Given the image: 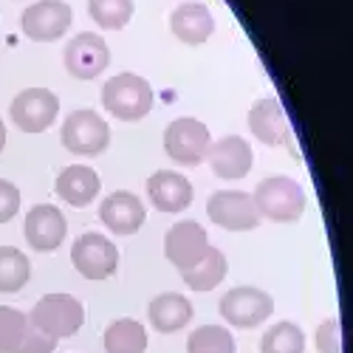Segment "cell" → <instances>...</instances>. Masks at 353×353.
I'll use <instances>...</instances> for the list:
<instances>
[{"label":"cell","mask_w":353,"mask_h":353,"mask_svg":"<svg viewBox=\"0 0 353 353\" xmlns=\"http://www.w3.org/2000/svg\"><path fill=\"white\" fill-rule=\"evenodd\" d=\"M156 94H153V85L147 82L139 74H116L105 82L102 88V105L110 116L122 122H139L144 119L147 113L153 110Z\"/></svg>","instance_id":"cell-1"},{"label":"cell","mask_w":353,"mask_h":353,"mask_svg":"<svg viewBox=\"0 0 353 353\" xmlns=\"http://www.w3.org/2000/svg\"><path fill=\"white\" fill-rule=\"evenodd\" d=\"M252 201L260 212V218H269L274 223H294L300 221L308 198L303 192V187L288 179V175H272V179H263L257 184V190L252 192Z\"/></svg>","instance_id":"cell-2"},{"label":"cell","mask_w":353,"mask_h":353,"mask_svg":"<svg viewBox=\"0 0 353 353\" xmlns=\"http://www.w3.org/2000/svg\"><path fill=\"white\" fill-rule=\"evenodd\" d=\"M60 141L74 156H99L110 144V128L102 116L91 108H79L65 116Z\"/></svg>","instance_id":"cell-3"},{"label":"cell","mask_w":353,"mask_h":353,"mask_svg":"<svg viewBox=\"0 0 353 353\" xmlns=\"http://www.w3.org/2000/svg\"><path fill=\"white\" fill-rule=\"evenodd\" d=\"M210 144V128L201 119H192V116H181V119L170 122L164 130V150L181 167H198L201 161H207Z\"/></svg>","instance_id":"cell-4"},{"label":"cell","mask_w":353,"mask_h":353,"mask_svg":"<svg viewBox=\"0 0 353 353\" xmlns=\"http://www.w3.org/2000/svg\"><path fill=\"white\" fill-rule=\"evenodd\" d=\"M28 322H32L34 328L51 334L54 339H68L82 328L85 308L77 297H71V294H46V297H40V303L32 308Z\"/></svg>","instance_id":"cell-5"},{"label":"cell","mask_w":353,"mask_h":353,"mask_svg":"<svg viewBox=\"0 0 353 353\" xmlns=\"http://www.w3.org/2000/svg\"><path fill=\"white\" fill-rule=\"evenodd\" d=\"M218 311L232 328H257L274 314V300L257 285H238L221 297Z\"/></svg>","instance_id":"cell-6"},{"label":"cell","mask_w":353,"mask_h":353,"mask_svg":"<svg viewBox=\"0 0 353 353\" xmlns=\"http://www.w3.org/2000/svg\"><path fill=\"white\" fill-rule=\"evenodd\" d=\"M71 263L85 280H108L119 269V249L99 232H85L71 246Z\"/></svg>","instance_id":"cell-7"},{"label":"cell","mask_w":353,"mask_h":353,"mask_svg":"<svg viewBox=\"0 0 353 353\" xmlns=\"http://www.w3.org/2000/svg\"><path fill=\"white\" fill-rule=\"evenodd\" d=\"M71 20H74V12L65 0H37V3H32L20 14V28L34 43H54L65 37Z\"/></svg>","instance_id":"cell-8"},{"label":"cell","mask_w":353,"mask_h":353,"mask_svg":"<svg viewBox=\"0 0 353 353\" xmlns=\"http://www.w3.org/2000/svg\"><path fill=\"white\" fill-rule=\"evenodd\" d=\"M207 215L212 223L229 232H252L260 223V212L252 201V192L243 190H218L207 201Z\"/></svg>","instance_id":"cell-9"},{"label":"cell","mask_w":353,"mask_h":353,"mask_svg":"<svg viewBox=\"0 0 353 353\" xmlns=\"http://www.w3.org/2000/svg\"><path fill=\"white\" fill-rule=\"evenodd\" d=\"M12 122L23 133H43L60 113V99L48 88H26L12 99Z\"/></svg>","instance_id":"cell-10"},{"label":"cell","mask_w":353,"mask_h":353,"mask_svg":"<svg viewBox=\"0 0 353 353\" xmlns=\"http://www.w3.org/2000/svg\"><path fill=\"white\" fill-rule=\"evenodd\" d=\"M63 60L74 79L91 82L110 65V48L105 43V37H99L94 32H82L68 40Z\"/></svg>","instance_id":"cell-11"},{"label":"cell","mask_w":353,"mask_h":353,"mask_svg":"<svg viewBox=\"0 0 353 353\" xmlns=\"http://www.w3.org/2000/svg\"><path fill=\"white\" fill-rule=\"evenodd\" d=\"M210 234L195 221H179L172 223L164 234V254L179 272L195 266V263L210 252Z\"/></svg>","instance_id":"cell-12"},{"label":"cell","mask_w":353,"mask_h":353,"mask_svg":"<svg viewBox=\"0 0 353 353\" xmlns=\"http://www.w3.org/2000/svg\"><path fill=\"white\" fill-rule=\"evenodd\" d=\"M23 232L34 252H54L65 241L68 223H65V215L54 203H37V207L28 210Z\"/></svg>","instance_id":"cell-13"},{"label":"cell","mask_w":353,"mask_h":353,"mask_svg":"<svg viewBox=\"0 0 353 353\" xmlns=\"http://www.w3.org/2000/svg\"><path fill=\"white\" fill-rule=\"evenodd\" d=\"M147 198L159 212L179 215L192 203V184L187 175L172 172V170H159L147 179Z\"/></svg>","instance_id":"cell-14"},{"label":"cell","mask_w":353,"mask_h":353,"mask_svg":"<svg viewBox=\"0 0 353 353\" xmlns=\"http://www.w3.org/2000/svg\"><path fill=\"white\" fill-rule=\"evenodd\" d=\"M207 161H210V167H212V172L218 175V179L234 181V179H246V175L252 172L254 156H252V147H249L246 139L223 136V139L210 144Z\"/></svg>","instance_id":"cell-15"},{"label":"cell","mask_w":353,"mask_h":353,"mask_svg":"<svg viewBox=\"0 0 353 353\" xmlns=\"http://www.w3.org/2000/svg\"><path fill=\"white\" fill-rule=\"evenodd\" d=\"M99 218L113 234H136L144 226L147 212L139 195L128 190H116L99 203Z\"/></svg>","instance_id":"cell-16"},{"label":"cell","mask_w":353,"mask_h":353,"mask_svg":"<svg viewBox=\"0 0 353 353\" xmlns=\"http://www.w3.org/2000/svg\"><path fill=\"white\" fill-rule=\"evenodd\" d=\"M249 130L257 141L269 144V147H277V144H285L288 141V133H291V125H288V116H285V108L280 105L277 97H263L252 105L249 110Z\"/></svg>","instance_id":"cell-17"},{"label":"cell","mask_w":353,"mask_h":353,"mask_svg":"<svg viewBox=\"0 0 353 353\" xmlns=\"http://www.w3.org/2000/svg\"><path fill=\"white\" fill-rule=\"evenodd\" d=\"M192 316H195L192 303L179 291H164L159 297H153L150 305H147V319H150L153 331H159V334L184 331Z\"/></svg>","instance_id":"cell-18"},{"label":"cell","mask_w":353,"mask_h":353,"mask_svg":"<svg viewBox=\"0 0 353 353\" xmlns=\"http://www.w3.org/2000/svg\"><path fill=\"white\" fill-rule=\"evenodd\" d=\"M99 190H102L99 172L88 164H71L57 175V195L77 210L94 203L99 198Z\"/></svg>","instance_id":"cell-19"},{"label":"cell","mask_w":353,"mask_h":353,"mask_svg":"<svg viewBox=\"0 0 353 353\" xmlns=\"http://www.w3.org/2000/svg\"><path fill=\"white\" fill-rule=\"evenodd\" d=\"M170 32L187 46H201L212 37L215 17L203 3H181L170 14Z\"/></svg>","instance_id":"cell-20"},{"label":"cell","mask_w":353,"mask_h":353,"mask_svg":"<svg viewBox=\"0 0 353 353\" xmlns=\"http://www.w3.org/2000/svg\"><path fill=\"white\" fill-rule=\"evenodd\" d=\"M226 269H229L226 254H223L221 249L210 246V252L203 254V257L195 263V266L184 269V272H181V277H184V283H187L192 291H212L215 285H221V283H223Z\"/></svg>","instance_id":"cell-21"},{"label":"cell","mask_w":353,"mask_h":353,"mask_svg":"<svg viewBox=\"0 0 353 353\" xmlns=\"http://www.w3.org/2000/svg\"><path fill=\"white\" fill-rule=\"evenodd\" d=\"M105 353H144L147 350V331L141 322L125 316L116 319L105 331Z\"/></svg>","instance_id":"cell-22"},{"label":"cell","mask_w":353,"mask_h":353,"mask_svg":"<svg viewBox=\"0 0 353 353\" xmlns=\"http://www.w3.org/2000/svg\"><path fill=\"white\" fill-rule=\"evenodd\" d=\"M32 280V263L17 246H0V294H17Z\"/></svg>","instance_id":"cell-23"},{"label":"cell","mask_w":353,"mask_h":353,"mask_svg":"<svg viewBox=\"0 0 353 353\" xmlns=\"http://www.w3.org/2000/svg\"><path fill=\"white\" fill-rule=\"evenodd\" d=\"M133 0H88V14L105 32L125 28L133 17Z\"/></svg>","instance_id":"cell-24"},{"label":"cell","mask_w":353,"mask_h":353,"mask_svg":"<svg viewBox=\"0 0 353 353\" xmlns=\"http://www.w3.org/2000/svg\"><path fill=\"white\" fill-rule=\"evenodd\" d=\"M260 353H305V334L294 322H277L263 334Z\"/></svg>","instance_id":"cell-25"},{"label":"cell","mask_w":353,"mask_h":353,"mask_svg":"<svg viewBox=\"0 0 353 353\" xmlns=\"http://www.w3.org/2000/svg\"><path fill=\"white\" fill-rule=\"evenodd\" d=\"M187 353H234V336L223 325H201L190 334Z\"/></svg>","instance_id":"cell-26"},{"label":"cell","mask_w":353,"mask_h":353,"mask_svg":"<svg viewBox=\"0 0 353 353\" xmlns=\"http://www.w3.org/2000/svg\"><path fill=\"white\" fill-rule=\"evenodd\" d=\"M28 328V316L17 308L0 305V353H14Z\"/></svg>","instance_id":"cell-27"},{"label":"cell","mask_w":353,"mask_h":353,"mask_svg":"<svg viewBox=\"0 0 353 353\" xmlns=\"http://www.w3.org/2000/svg\"><path fill=\"white\" fill-rule=\"evenodd\" d=\"M57 342H60V339H54L51 334L34 328L32 322H28V328H26V334H23V339H20L14 353H54Z\"/></svg>","instance_id":"cell-28"},{"label":"cell","mask_w":353,"mask_h":353,"mask_svg":"<svg viewBox=\"0 0 353 353\" xmlns=\"http://www.w3.org/2000/svg\"><path fill=\"white\" fill-rule=\"evenodd\" d=\"M316 353H342V331H339V319L331 316L316 328Z\"/></svg>","instance_id":"cell-29"},{"label":"cell","mask_w":353,"mask_h":353,"mask_svg":"<svg viewBox=\"0 0 353 353\" xmlns=\"http://www.w3.org/2000/svg\"><path fill=\"white\" fill-rule=\"evenodd\" d=\"M20 210V190L6 181V179H0V223H9Z\"/></svg>","instance_id":"cell-30"},{"label":"cell","mask_w":353,"mask_h":353,"mask_svg":"<svg viewBox=\"0 0 353 353\" xmlns=\"http://www.w3.org/2000/svg\"><path fill=\"white\" fill-rule=\"evenodd\" d=\"M6 150V125H3V119H0V153Z\"/></svg>","instance_id":"cell-31"}]
</instances>
